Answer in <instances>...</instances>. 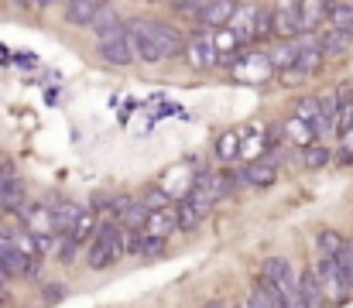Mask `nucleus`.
<instances>
[{
	"label": "nucleus",
	"instance_id": "1",
	"mask_svg": "<svg viewBox=\"0 0 353 308\" xmlns=\"http://www.w3.org/2000/svg\"><path fill=\"white\" fill-rule=\"evenodd\" d=\"M130 28V41H134V55L141 62H165V59H179L189 48V38L168 24V21H151V17H137L127 24Z\"/></svg>",
	"mask_w": 353,
	"mask_h": 308
},
{
	"label": "nucleus",
	"instance_id": "2",
	"mask_svg": "<svg viewBox=\"0 0 353 308\" xmlns=\"http://www.w3.org/2000/svg\"><path fill=\"white\" fill-rule=\"evenodd\" d=\"M127 254V229L120 219H103L93 233V240L86 243V264L93 271H107L114 267L120 257Z\"/></svg>",
	"mask_w": 353,
	"mask_h": 308
},
{
	"label": "nucleus",
	"instance_id": "3",
	"mask_svg": "<svg viewBox=\"0 0 353 308\" xmlns=\"http://www.w3.org/2000/svg\"><path fill=\"white\" fill-rule=\"evenodd\" d=\"M312 271H316V278H319V285H323V291H326V302L343 305V302L353 295L350 285H347V278H343L340 257H316Z\"/></svg>",
	"mask_w": 353,
	"mask_h": 308
},
{
	"label": "nucleus",
	"instance_id": "4",
	"mask_svg": "<svg viewBox=\"0 0 353 308\" xmlns=\"http://www.w3.org/2000/svg\"><path fill=\"white\" fill-rule=\"evenodd\" d=\"M261 278L285 298V305H292L299 298V274L292 271V264L285 257H268L264 267H261Z\"/></svg>",
	"mask_w": 353,
	"mask_h": 308
},
{
	"label": "nucleus",
	"instance_id": "5",
	"mask_svg": "<svg viewBox=\"0 0 353 308\" xmlns=\"http://www.w3.org/2000/svg\"><path fill=\"white\" fill-rule=\"evenodd\" d=\"M185 59H189V65H192V69H199V72L213 69V65L220 62V52H216V31H210V28H199L196 34H189Z\"/></svg>",
	"mask_w": 353,
	"mask_h": 308
},
{
	"label": "nucleus",
	"instance_id": "6",
	"mask_svg": "<svg viewBox=\"0 0 353 308\" xmlns=\"http://www.w3.org/2000/svg\"><path fill=\"white\" fill-rule=\"evenodd\" d=\"M100 55L110 62V65H130L137 55H134V41H130V28L117 24L114 31L100 34Z\"/></svg>",
	"mask_w": 353,
	"mask_h": 308
},
{
	"label": "nucleus",
	"instance_id": "7",
	"mask_svg": "<svg viewBox=\"0 0 353 308\" xmlns=\"http://www.w3.org/2000/svg\"><path fill=\"white\" fill-rule=\"evenodd\" d=\"M323 62H326V55H323V45H319V38L316 34H309V38H302L299 41V55H295V65L288 69V83H295V79H305V76H316L319 69H323Z\"/></svg>",
	"mask_w": 353,
	"mask_h": 308
},
{
	"label": "nucleus",
	"instance_id": "8",
	"mask_svg": "<svg viewBox=\"0 0 353 308\" xmlns=\"http://www.w3.org/2000/svg\"><path fill=\"white\" fill-rule=\"evenodd\" d=\"M271 72H278V65L268 52H250V55L234 62L236 83H264V79H271Z\"/></svg>",
	"mask_w": 353,
	"mask_h": 308
},
{
	"label": "nucleus",
	"instance_id": "9",
	"mask_svg": "<svg viewBox=\"0 0 353 308\" xmlns=\"http://www.w3.org/2000/svg\"><path fill=\"white\" fill-rule=\"evenodd\" d=\"M38 264L34 260H28L17 247H14V240H10V233H3L0 229V271H3V278H17V274H31Z\"/></svg>",
	"mask_w": 353,
	"mask_h": 308
},
{
	"label": "nucleus",
	"instance_id": "10",
	"mask_svg": "<svg viewBox=\"0 0 353 308\" xmlns=\"http://www.w3.org/2000/svg\"><path fill=\"white\" fill-rule=\"evenodd\" d=\"M236 178H240V185L268 189V185H274V182H278V165H274L271 158H257V161H250L243 172H236Z\"/></svg>",
	"mask_w": 353,
	"mask_h": 308
},
{
	"label": "nucleus",
	"instance_id": "11",
	"mask_svg": "<svg viewBox=\"0 0 353 308\" xmlns=\"http://www.w3.org/2000/svg\"><path fill=\"white\" fill-rule=\"evenodd\" d=\"M175 229H179L175 205H172V209H151V216H148V226H144V236H148V240H158V243H165V240H168Z\"/></svg>",
	"mask_w": 353,
	"mask_h": 308
},
{
	"label": "nucleus",
	"instance_id": "12",
	"mask_svg": "<svg viewBox=\"0 0 353 308\" xmlns=\"http://www.w3.org/2000/svg\"><path fill=\"white\" fill-rule=\"evenodd\" d=\"M234 14H236V3H230V0H206L203 3V17H199V24L203 28H230V21H234Z\"/></svg>",
	"mask_w": 353,
	"mask_h": 308
},
{
	"label": "nucleus",
	"instance_id": "13",
	"mask_svg": "<svg viewBox=\"0 0 353 308\" xmlns=\"http://www.w3.org/2000/svg\"><path fill=\"white\" fill-rule=\"evenodd\" d=\"M274 34L292 41L302 34V24H299V3H281L274 7Z\"/></svg>",
	"mask_w": 353,
	"mask_h": 308
},
{
	"label": "nucleus",
	"instance_id": "14",
	"mask_svg": "<svg viewBox=\"0 0 353 308\" xmlns=\"http://www.w3.org/2000/svg\"><path fill=\"white\" fill-rule=\"evenodd\" d=\"M100 10H103V3H97V0H69L62 7V17L69 24H93Z\"/></svg>",
	"mask_w": 353,
	"mask_h": 308
},
{
	"label": "nucleus",
	"instance_id": "15",
	"mask_svg": "<svg viewBox=\"0 0 353 308\" xmlns=\"http://www.w3.org/2000/svg\"><path fill=\"white\" fill-rule=\"evenodd\" d=\"M247 308H288V305H285V298L257 274V281H254V288H250V298H247Z\"/></svg>",
	"mask_w": 353,
	"mask_h": 308
},
{
	"label": "nucleus",
	"instance_id": "16",
	"mask_svg": "<svg viewBox=\"0 0 353 308\" xmlns=\"http://www.w3.org/2000/svg\"><path fill=\"white\" fill-rule=\"evenodd\" d=\"M319 45H323V55H326V59H340V55L350 52L353 34L350 31H336V28H330L326 34H319Z\"/></svg>",
	"mask_w": 353,
	"mask_h": 308
},
{
	"label": "nucleus",
	"instance_id": "17",
	"mask_svg": "<svg viewBox=\"0 0 353 308\" xmlns=\"http://www.w3.org/2000/svg\"><path fill=\"white\" fill-rule=\"evenodd\" d=\"M347 243H350V240H343L336 229H319V236H316L319 257H340V254L347 250Z\"/></svg>",
	"mask_w": 353,
	"mask_h": 308
},
{
	"label": "nucleus",
	"instance_id": "18",
	"mask_svg": "<svg viewBox=\"0 0 353 308\" xmlns=\"http://www.w3.org/2000/svg\"><path fill=\"white\" fill-rule=\"evenodd\" d=\"M295 120L309 123V127L319 134V120H323V106H319V96H305V100L295 103Z\"/></svg>",
	"mask_w": 353,
	"mask_h": 308
},
{
	"label": "nucleus",
	"instance_id": "19",
	"mask_svg": "<svg viewBox=\"0 0 353 308\" xmlns=\"http://www.w3.org/2000/svg\"><path fill=\"white\" fill-rule=\"evenodd\" d=\"M240 141H243V134H240V130H227V134H220V137H216L213 154H216L220 161H234L236 154L243 151V147H240Z\"/></svg>",
	"mask_w": 353,
	"mask_h": 308
},
{
	"label": "nucleus",
	"instance_id": "20",
	"mask_svg": "<svg viewBox=\"0 0 353 308\" xmlns=\"http://www.w3.org/2000/svg\"><path fill=\"white\" fill-rule=\"evenodd\" d=\"M285 137H288L292 144H302V151H305V147H312V144H316V137H319V134H316L309 123H302V120H295V116H292V120L285 123Z\"/></svg>",
	"mask_w": 353,
	"mask_h": 308
},
{
	"label": "nucleus",
	"instance_id": "21",
	"mask_svg": "<svg viewBox=\"0 0 353 308\" xmlns=\"http://www.w3.org/2000/svg\"><path fill=\"white\" fill-rule=\"evenodd\" d=\"M326 21L336 31H350L353 34V3H326Z\"/></svg>",
	"mask_w": 353,
	"mask_h": 308
},
{
	"label": "nucleus",
	"instance_id": "22",
	"mask_svg": "<svg viewBox=\"0 0 353 308\" xmlns=\"http://www.w3.org/2000/svg\"><path fill=\"white\" fill-rule=\"evenodd\" d=\"M326 17V3H299V24H302V34L316 31Z\"/></svg>",
	"mask_w": 353,
	"mask_h": 308
},
{
	"label": "nucleus",
	"instance_id": "23",
	"mask_svg": "<svg viewBox=\"0 0 353 308\" xmlns=\"http://www.w3.org/2000/svg\"><path fill=\"white\" fill-rule=\"evenodd\" d=\"M343 96V106H340V116H336V134H353V90L350 86H340L336 90Z\"/></svg>",
	"mask_w": 353,
	"mask_h": 308
},
{
	"label": "nucleus",
	"instance_id": "24",
	"mask_svg": "<svg viewBox=\"0 0 353 308\" xmlns=\"http://www.w3.org/2000/svg\"><path fill=\"white\" fill-rule=\"evenodd\" d=\"M117 24H123V21H120V14L114 10V7H107V3H103V10H100V14H97V21H93L97 34H107V31H114Z\"/></svg>",
	"mask_w": 353,
	"mask_h": 308
},
{
	"label": "nucleus",
	"instance_id": "25",
	"mask_svg": "<svg viewBox=\"0 0 353 308\" xmlns=\"http://www.w3.org/2000/svg\"><path fill=\"white\" fill-rule=\"evenodd\" d=\"M302 161H305L309 168H323V165H330V151H326L323 144H312V147L302 151Z\"/></svg>",
	"mask_w": 353,
	"mask_h": 308
},
{
	"label": "nucleus",
	"instance_id": "26",
	"mask_svg": "<svg viewBox=\"0 0 353 308\" xmlns=\"http://www.w3.org/2000/svg\"><path fill=\"white\" fill-rule=\"evenodd\" d=\"M203 3H206V0H199V3H196V0H179V3H172V10H175V14H192V17L199 21V17H203Z\"/></svg>",
	"mask_w": 353,
	"mask_h": 308
},
{
	"label": "nucleus",
	"instance_id": "27",
	"mask_svg": "<svg viewBox=\"0 0 353 308\" xmlns=\"http://www.w3.org/2000/svg\"><path fill=\"white\" fill-rule=\"evenodd\" d=\"M48 295H45V302H55L59 295H65V288H59V285H52V288H45Z\"/></svg>",
	"mask_w": 353,
	"mask_h": 308
},
{
	"label": "nucleus",
	"instance_id": "28",
	"mask_svg": "<svg viewBox=\"0 0 353 308\" xmlns=\"http://www.w3.org/2000/svg\"><path fill=\"white\" fill-rule=\"evenodd\" d=\"M236 308H247V302H243V305H236Z\"/></svg>",
	"mask_w": 353,
	"mask_h": 308
},
{
	"label": "nucleus",
	"instance_id": "29",
	"mask_svg": "<svg viewBox=\"0 0 353 308\" xmlns=\"http://www.w3.org/2000/svg\"><path fill=\"white\" fill-rule=\"evenodd\" d=\"M0 281H3V271H0Z\"/></svg>",
	"mask_w": 353,
	"mask_h": 308
}]
</instances>
